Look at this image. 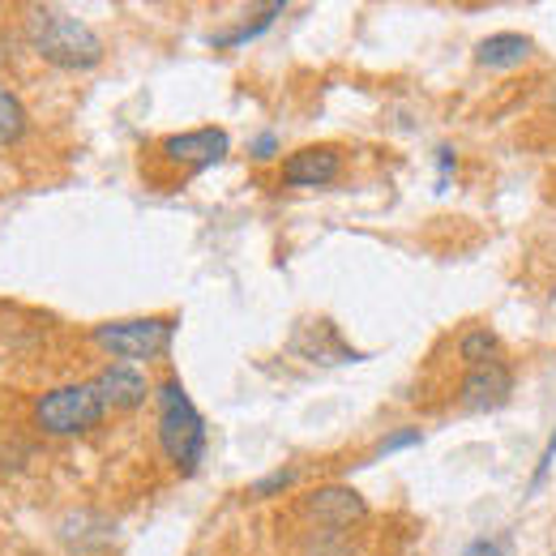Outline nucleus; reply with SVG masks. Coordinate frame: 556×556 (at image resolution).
I'll use <instances>...</instances> for the list:
<instances>
[{
	"mask_svg": "<svg viewBox=\"0 0 556 556\" xmlns=\"http://www.w3.org/2000/svg\"><path fill=\"white\" fill-rule=\"evenodd\" d=\"M26 43L35 48L39 61L65 73H90L103 61V39L65 9L35 4L26 13Z\"/></svg>",
	"mask_w": 556,
	"mask_h": 556,
	"instance_id": "nucleus-1",
	"label": "nucleus"
},
{
	"mask_svg": "<svg viewBox=\"0 0 556 556\" xmlns=\"http://www.w3.org/2000/svg\"><path fill=\"white\" fill-rule=\"evenodd\" d=\"M176 317H129V321H103L94 326V348L116 355V364H141V359H159L172 351L176 339Z\"/></svg>",
	"mask_w": 556,
	"mask_h": 556,
	"instance_id": "nucleus-4",
	"label": "nucleus"
},
{
	"mask_svg": "<svg viewBox=\"0 0 556 556\" xmlns=\"http://www.w3.org/2000/svg\"><path fill=\"white\" fill-rule=\"evenodd\" d=\"M454 163H458V159H454V150H450V146H437V172H441V185H437V189H445V185H450Z\"/></svg>",
	"mask_w": 556,
	"mask_h": 556,
	"instance_id": "nucleus-19",
	"label": "nucleus"
},
{
	"mask_svg": "<svg viewBox=\"0 0 556 556\" xmlns=\"http://www.w3.org/2000/svg\"><path fill=\"white\" fill-rule=\"evenodd\" d=\"M103 416H108V407H103L94 381H65V386L48 390L35 403V412H30L35 428L43 437H81V432H90Z\"/></svg>",
	"mask_w": 556,
	"mask_h": 556,
	"instance_id": "nucleus-3",
	"label": "nucleus"
},
{
	"mask_svg": "<svg viewBox=\"0 0 556 556\" xmlns=\"http://www.w3.org/2000/svg\"><path fill=\"white\" fill-rule=\"evenodd\" d=\"M553 463H556V432L548 437V445H544V458H540V467H535V480L531 484L540 488L544 480H548V471H553Z\"/></svg>",
	"mask_w": 556,
	"mask_h": 556,
	"instance_id": "nucleus-18",
	"label": "nucleus"
},
{
	"mask_svg": "<svg viewBox=\"0 0 556 556\" xmlns=\"http://www.w3.org/2000/svg\"><path fill=\"white\" fill-rule=\"evenodd\" d=\"M282 9H287L282 0H270V4H262L253 22H240L236 30H223V35H214V39H210V48H223V52H231V48H244L249 39H257V35H266V30L275 26V17L282 13Z\"/></svg>",
	"mask_w": 556,
	"mask_h": 556,
	"instance_id": "nucleus-12",
	"label": "nucleus"
},
{
	"mask_svg": "<svg viewBox=\"0 0 556 556\" xmlns=\"http://www.w3.org/2000/svg\"><path fill=\"white\" fill-rule=\"evenodd\" d=\"M26 125H30L26 103L9 86H0V150H9V146H17L26 138Z\"/></svg>",
	"mask_w": 556,
	"mask_h": 556,
	"instance_id": "nucleus-13",
	"label": "nucleus"
},
{
	"mask_svg": "<svg viewBox=\"0 0 556 556\" xmlns=\"http://www.w3.org/2000/svg\"><path fill=\"white\" fill-rule=\"evenodd\" d=\"M522 61H531V39L527 35L501 30V35H488L476 43V65H484V70H514Z\"/></svg>",
	"mask_w": 556,
	"mask_h": 556,
	"instance_id": "nucleus-11",
	"label": "nucleus"
},
{
	"mask_svg": "<svg viewBox=\"0 0 556 556\" xmlns=\"http://www.w3.org/2000/svg\"><path fill=\"white\" fill-rule=\"evenodd\" d=\"M463 556H505V540H488L484 535V540H476Z\"/></svg>",
	"mask_w": 556,
	"mask_h": 556,
	"instance_id": "nucleus-20",
	"label": "nucleus"
},
{
	"mask_svg": "<svg viewBox=\"0 0 556 556\" xmlns=\"http://www.w3.org/2000/svg\"><path fill=\"white\" fill-rule=\"evenodd\" d=\"M94 390L103 399L108 412H138L150 394V381L138 364H108L99 377H94Z\"/></svg>",
	"mask_w": 556,
	"mask_h": 556,
	"instance_id": "nucleus-9",
	"label": "nucleus"
},
{
	"mask_svg": "<svg viewBox=\"0 0 556 556\" xmlns=\"http://www.w3.org/2000/svg\"><path fill=\"white\" fill-rule=\"evenodd\" d=\"M291 484H295V471L287 467V471H270L266 480H253L249 492H253V496H278V492H287Z\"/></svg>",
	"mask_w": 556,
	"mask_h": 556,
	"instance_id": "nucleus-16",
	"label": "nucleus"
},
{
	"mask_svg": "<svg viewBox=\"0 0 556 556\" xmlns=\"http://www.w3.org/2000/svg\"><path fill=\"white\" fill-rule=\"evenodd\" d=\"M343 172L339 146H300L282 159V185L287 189H326Z\"/></svg>",
	"mask_w": 556,
	"mask_h": 556,
	"instance_id": "nucleus-7",
	"label": "nucleus"
},
{
	"mask_svg": "<svg viewBox=\"0 0 556 556\" xmlns=\"http://www.w3.org/2000/svg\"><path fill=\"white\" fill-rule=\"evenodd\" d=\"M249 154H253L257 163H270V159L278 154V134H275V129L257 134V138H253V146H249Z\"/></svg>",
	"mask_w": 556,
	"mask_h": 556,
	"instance_id": "nucleus-17",
	"label": "nucleus"
},
{
	"mask_svg": "<svg viewBox=\"0 0 556 556\" xmlns=\"http://www.w3.org/2000/svg\"><path fill=\"white\" fill-rule=\"evenodd\" d=\"M509 394H514V372H509V364H505V359H488V364L467 368V377H463V386H458V407L484 416V412L505 407Z\"/></svg>",
	"mask_w": 556,
	"mask_h": 556,
	"instance_id": "nucleus-6",
	"label": "nucleus"
},
{
	"mask_svg": "<svg viewBox=\"0 0 556 556\" xmlns=\"http://www.w3.org/2000/svg\"><path fill=\"white\" fill-rule=\"evenodd\" d=\"M154 399H159V445H163L167 463L180 476H193L202 467V458H206V419L193 407V399L185 394L180 377H167L154 390Z\"/></svg>",
	"mask_w": 556,
	"mask_h": 556,
	"instance_id": "nucleus-2",
	"label": "nucleus"
},
{
	"mask_svg": "<svg viewBox=\"0 0 556 556\" xmlns=\"http://www.w3.org/2000/svg\"><path fill=\"white\" fill-rule=\"evenodd\" d=\"M458 355L463 364H488V359H501V339L488 330V326H471L463 339H458Z\"/></svg>",
	"mask_w": 556,
	"mask_h": 556,
	"instance_id": "nucleus-14",
	"label": "nucleus"
},
{
	"mask_svg": "<svg viewBox=\"0 0 556 556\" xmlns=\"http://www.w3.org/2000/svg\"><path fill=\"white\" fill-rule=\"evenodd\" d=\"M412 445H419V428H399V432L381 437V445L372 450V458H390V454H399V450H412Z\"/></svg>",
	"mask_w": 556,
	"mask_h": 556,
	"instance_id": "nucleus-15",
	"label": "nucleus"
},
{
	"mask_svg": "<svg viewBox=\"0 0 556 556\" xmlns=\"http://www.w3.org/2000/svg\"><path fill=\"white\" fill-rule=\"evenodd\" d=\"M291 351H295V355H304V359H313V364H355V359H364L359 351L343 343L339 326H334V321H326V317L304 321V326L291 334Z\"/></svg>",
	"mask_w": 556,
	"mask_h": 556,
	"instance_id": "nucleus-8",
	"label": "nucleus"
},
{
	"mask_svg": "<svg viewBox=\"0 0 556 556\" xmlns=\"http://www.w3.org/2000/svg\"><path fill=\"white\" fill-rule=\"evenodd\" d=\"M308 514L321 522V527H330V531H343L351 522H359L364 514H368V505H364V496L348 484H326L317 488L313 496H308Z\"/></svg>",
	"mask_w": 556,
	"mask_h": 556,
	"instance_id": "nucleus-10",
	"label": "nucleus"
},
{
	"mask_svg": "<svg viewBox=\"0 0 556 556\" xmlns=\"http://www.w3.org/2000/svg\"><path fill=\"white\" fill-rule=\"evenodd\" d=\"M227 150H231V138L218 125L185 129V134H172V138L159 141V159L180 167V172H206V167L227 159Z\"/></svg>",
	"mask_w": 556,
	"mask_h": 556,
	"instance_id": "nucleus-5",
	"label": "nucleus"
}]
</instances>
